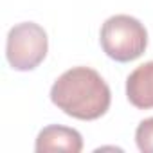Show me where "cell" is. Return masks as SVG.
Returning <instances> with one entry per match:
<instances>
[{"instance_id": "cell-1", "label": "cell", "mask_w": 153, "mask_h": 153, "mask_svg": "<svg viewBox=\"0 0 153 153\" xmlns=\"http://www.w3.org/2000/svg\"><path fill=\"white\" fill-rule=\"evenodd\" d=\"M51 99L70 117L94 121L106 114L112 94L97 70L90 67H74L54 81Z\"/></svg>"}, {"instance_id": "cell-3", "label": "cell", "mask_w": 153, "mask_h": 153, "mask_svg": "<svg viewBox=\"0 0 153 153\" xmlns=\"http://www.w3.org/2000/svg\"><path fill=\"white\" fill-rule=\"evenodd\" d=\"M49 40L42 25L24 22L11 27L6 43V56L15 70H33L47 56Z\"/></svg>"}, {"instance_id": "cell-6", "label": "cell", "mask_w": 153, "mask_h": 153, "mask_svg": "<svg viewBox=\"0 0 153 153\" xmlns=\"http://www.w3.org/2000/svg\"><path fill=\"white\" fill-rule=\"evenodd\" d=\"M135 142L142 153H153V117L139 123L135 130Z\"/></svg>"}, {"instance_id": "cell-5", "label": "cell", "mask_w": 153, "mask_h": 153, "mask_svg": "<svg viewBox=\"0 0 153 153\" xmlns=\"http://www.w3.org/2000/svg\"><path fill=\"white\" fill-rule=\"evenodd\" d=\"M126 96L135 108H153V61L139 65L128 76Z\"/></svg>"}, {"instance_id": "cell-4", "label": "cell", "mask_w": 153, "mask_h": 153, "mask_svg": "<svg viewBox=\"0 0 153 153\" xmlns=\"http://www.w3.org/2000/svg\"><path fill=\"white\" fill-rule=\"evenodd\" d=\"M34 149L38 153H51V151L79 153L83 149V139L81 133L74 128L51 124L38 133Z\"/></svg>"}, {"instance_id": "cell-2", "label": "cell", "mask_w": 153, "mask_h": 153, "mask_svg": "<svg viewBox=\"0 0 153 153\" xmlns=\"http://www.w3.org/2000/svg\"><path fill=\"white\" fill-rule=\"evenodd\" d=\"M101 47L115 61H133L148 47L146 27L130 15L110 16L101 27Z\"/></svg>"}]
</instances>
